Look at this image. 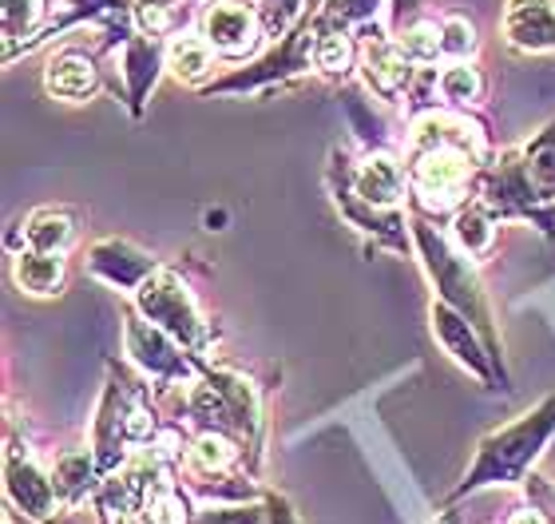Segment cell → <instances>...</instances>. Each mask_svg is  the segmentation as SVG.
I'll use <instances>...</instances> for the list:
<instances>
[{"label":"cell","mask_w":555,"mask_h":524,"mask_svg":"<svg viewBox=\"0 0 555 524\" xmlns=\"http://www.w3.org/2000/svg\"><path fill=\"white\" fill-rule=\"evenodd\" d=\"M555 437V397H544L535 409L516 418L504 430H492L485 442L476 445V461L468 465L464 481L452 489V501H461L468 493L492 489V485H520L528 481L532 465Z\"/></svg>","instance_id":"obj_1"},{"label":"cell","mask_w":555,"mask_h":524,"mask_svg":"<svg viewBox=\"0 0 555 524\" xmlns=\"http://www.w3.org/2000/svg\"><path fill=\"white\" fill-rule=\"evenodd\" d=\"M409 227H413V239H416V255H421L428 279L437 286V298L456 306V310L485 334L488 354H492L500 366V342H496V330H492V310H488L485 286L476 279V267L468 263V255L452 243L449 234H440L425 215H416Z\"/></svg>","instance_id":"obj_2"},{"label":"cell","mask_w":555,"mask_h":524,"mask_svg":"<svg viewBox=\"0 0 555 524\" xmlns=\"http://www.w3.org/2000/svg\"><path fill=\"white\" fill-rule=\"evenodd\" d=\"M183 409L198 430H219L231 433L234 442L258 445L262 406H258V389L246 373L203 370V378L183 389Z\"/></svg>","instance_id":"obj_3"},{"label":"cell","mask_w":555,"mask_h":524,"mask_svg":"<svg viewBox=\"0 0 555 524\" xmlns=\"http://www.w3.org/2000/svg\"><path fill=\"white\" fill-rule=\"evenodd\" d=\"M480 159H473L461 148H428L405 159L409 191L416 195V207L425 215H456L473 195V183L480 175Z\"/></svg>","instance_id":"obj_4"},{"label":"cell","mask_w":555,"mask_h":524,"mask_svg":"<svg viewBox=\"0 0 555 524\" xmlns=\"http://www.w3.org/2000/svg\"><path fill=\"white\" fill-rule=\"evenodd\" d=\"M135 310L143 318H151L159 330H167L179 346H186L191 354H207L210 349V322L198 310L195 294L175 270L159 267L143 286L135 291Z\"/></svg>","instance_id":"obj_5"},{"label":"cell","mask_w":555,"mask_h":524,"mask_svg":"<svg viewBox=\"0 0 555 524\" xmlns=\"http://www.w3.org/2000/svg\"><path fill=\"white\" fill-rule=\"evenodd\" d=\"M124 349L159 389H186L191 382L203 378V366L191 358V349L179 346L167 330H159L151 318L139 315L135 306L124 310Z\"/></svg>","instance_id":"obj_6"},{"label":"cell","mask_w":555,"mask_h":524,"mask_svg":"<svg viewBox=\"0 0 555 524\" xmlns=\"http://www.w3.org/2000/svg\"><path fill=\"white\" fill-rule=\"evenodd\" d=\"M480 203H485L496 219H528L544 234H552V227H555L552 210H547L544 199L535 195L532 179L524 171L520 148L500 152L496 164L485 167V175H480Z\"/></svg>","instance_id":"obj_7"},{"label":"cell","mask_w":555,"mask_h":524,"mask_svg":"<svg viewBox=\"0 0 555 524\" xmlns=\"http://www.w3.org/2000/svg\"><path fill=\"white\" fill-rule=\"evenodd\" d=\"M4 497L9 509L21 516L48 524L60 513V497L52 485V469H40L36 457L28 453V445H21L9 433V449H4Z\"/></svg>","instance_id":"obj_8"},{"label":"cell","mask_w":555,"mask_h":524,"mask_svg":"<svg viewBox=\"0 0 555 524\" xmlns=\"http://www.w3.org/2000/svg\"><path fill=\"white\" fill-rule=\"evenodd\" d=\"M139 397V385L124 382L116 373H112V382H107L104 397H100V409H95V421H92V453L104 469V477H112L124 461H128V445L131 442V406H135Z\"/></svg>","instance_id":"obj_9"},{"label":"cell","mask_w":555,"mask_h":524,"mask_svg":"<svg viewBox=\"0 0 555 524\" xmlns=\"http://www.w3.org/2000/svg\"><path fill=\"white\" fill-rule=\"evenodd\" d=\"M428 318H433V338L440 342V349H444L461 370L473 373L480 385L496 382V358L488 354V346H480V330H476L456 306L437 298L433 310H428Z\"/></svg>","instance_id":"obj_10"},{"label":"cell","mask_w":555,"mask_h":524,"mask_svg":"<svg viewBox=\"0 0 555 524\" xmlns=\"http://www.w3.org/2000/svg\"><path fill=\"white\" fill-rule=\"evenodd\" d=\"M262 33H267L262 12H258V4H246V0H210L207 12H203V36L219 56H250Z\"/></svg>","instance_id":"obj_11"},{"label":"cell","mask_w":555,"mask_h":524,"mask_svg":"<svg viewBox=\"0 0 555 524\" xmlns=\"http://www.w3.org/2000/svg\"><path fill=\"white\" fill-rule=\"evenodd\" d=\"M88 270H92V279L107 282L112 291L135 294L159 270V263L143 246L128 243V239H104V243H95L88 251Z\"/></svg>","instance_id":"obj_12"},{"label":"cell","mask_w":555,"mask_h":524,"mask_svg":"<svg viewBox=\"0 0 555 524\" xmlns=\"http://www.w3.org/2000/svg\"><path fill=\"white\" fill-rule=\"evenodd\" d=\"M361 76L373 88L377 100H401L413 88V60L397 48V40H389L385 33L365 36V48H361Z\"/></svg>","instance_id":"obj_13"},{"label":"cell","mask_w":555,"mask_h":524,"mask_svg":"<svg viewBox=\"0 0 555 524\" xmlns=\"http://www.w3.org/2000/svg\"><path fill=\"white\" fill-rule=\"evenodd\" d=\"M119 60V76H124V92H128L131 112H143V100L151 95L155 80H159V68H167V56L159 48V36H147L143 28L124 36V44L116 48Z\"/></svg>","instance_id":"obj_14"},{"label":"cell","mask_w":555,"mask_h":524,"mask_svg":"<svg viewBox=\"0 0 555 524\" xmlns=\"http://www.w3.org/2000/svg\"><path fill=\"white\" fill-rule=\"evenodd\" d=\"M349 191H353L365 207L397 210L409 191V171L397 164L393 155L373 152V155H365L358 167H349Z\"/></svg>","instance_id":"obj_15"},{"label":"cell","mask_w":555,"mask_h":524,"mask_svg":"<svg viewBox=\"0 0 555 524\" xmlns=\"http://www.w3.org/2000/svg\"><path fill=\"white\" fill-rule=\"evenodd\" d=\"M504 40L520 52H555V0H508Z\"/></svg>","instance_id":"obj_16"},{"label":"cell","mask_w":555,"mask_h":524,"mask_svg":"<svg viewBox=\"0 0 555 524\" xmlns=\"http://www.w3.org/2000/svg\"><path fill=\"white\" fill-rule=\"evenodd\" d=\"M44 88H48V95H56V100H72V104H80V100H88V95L100 92V68L92 64L88 52L60 48L56 56L48 60Z\"/></svg>","instance_id":"obj_17"},{"label":"cell","mask_w":555,"mask_h":524,"mask_svg":"<svg viewBox=\"0 0 555 524\" xmlns=\"http://www.w3.org/2000/svg\"><path fill=\"white\" fill-rule=\"evenodd\" d=\"M104 477V469L95 461L92 449H64L52 465V485L64 509H76L95 493V481Z\"/></svg>","instance_id":"obj_18"},{"label":"cell","mask_w":555,"mask_h":524,"mask_svg":"<svg viewBox=\"0 0 555 524\" xmlns=\"http://www.w3.org/2000/svg\"><path fill=\"white\" fill-rule=\"evenodd\" d=\"M238 453H246L243 442H234L231 433L219 430H198L186 445V473L191 477H227L238 461Z\"/></svg>","instance_id":"obj_19"},{"label":"cell","mask_w":555,"mask_h":524,"mask_svg":"<svg viewBox=\"0 0 555 524\" xmlns=\"http://www.w3.org/2000/svg\"><path fill=\"white\" fill-rule=\"evenodd\" d=\"M12 279L33 298H52V294L64 291V258L24 246V251L12 255Z\"/></svg>","instance_id":"obj_20"},{"label":"cell","mask_w":555,"mask_h":524,"mask_svg":"<svg viewBox=\"0 0 555 524\" xmlns=\"http://www.w3.org/2000/svg\"><path fill=\"white\" fill-rule=\"evenodd\" d=\"M389 0H322L318 4V28H330V33H361V36H377V16L385 12Z\"/></svg>","instance_id":"obj_21"},{"label":"cell","mask_w":555,"mask_h":524,"mask_svg":"<svg viewBox=\"0 0 555 524\" xmlns=\"http://www.w3.org/2000/svg\"><path fill=\"white\" fill-rule=\"evenodd\" d=\"M76 239V215L68 207H40L24 219V243L44 255H64Z\"/></svg>","instance_id":"obj_22"},{"label":"cell","mask_w":555,"mask_h":524,"mask_svg":"<svg viewBox=\"0 0 555 524\" xmlns=\"http://www.w3.org/2000/svg\"><path fill=\"white\" fill-rule=\"evenodd\" d=\"M452 243L461 246L468 258H480L492 251L496 243V215L476 199V203H464L456 215H452Z\"/></svg>","instance_id":"obj_23"},{"label":"cell","mask_w":555,"mask_h":524,"mask_svg":"<svg viewBox=\"0 0 555 524\" xmlns=\"http://www.w3.org/2000/svg\"><path fill=\"white\" fill-rule=\"evenodd\" d=\"M215 48L207 44V36H175L167 48V68L179 84H203L215 72Z\"/></svg>","instance_id":"obj_24"},{"label":"cell","mask_w":555,"mask_h":524,"mask_svg":"<svg viewBox=\"0 0 555 524\" xmlns=\"http://www.w3.org/2000/svg\"><path fill=\"white\" fill-rule=\"evenodd\" d=\"M520 155H524V171H528V179H532V187H535V195L544 199V203H555V119L540 136H532V140L524 143Z\"/></svg>","instance_id":"obj_25"},{"label":"cell","mask_w":555,"mask_h":524,"mask_svg":"<svg viewBox=\"0 0 555 524\" xmlns=\"http://www.w3.org/2000/svg\"><path fill=\"white\" fill-rule=\"evenodd\" d=\"M437 88L452 107H473V104H480V95H485V76H480V68L468 64V60H452L449 68L437 76Z\"/></svg>","instance_id":"obj_26"},{"label":"cell","mask_w":555,"mask_h":524,"mask_svg":"<svg viewBox=\"0 0 555 524\" xmlns=\"http://www.w3.org/2000/svg\"><path fill=\"white\" fill-rule=\"evenodd\" d=\"M44 16L48 0H4V40H9V48H28V36L44 28Z\"/></svg>","instance_id":"obj_27"},{"label":"cell","mask_w":555,"mask_h":524,"mask_svg":"<svg viewBox=\"0 0 555 524\" xmlns=\"http://www.w3.org/2000/svg\"><path fill=\"white\" fill-rule=\"evenodd\" d=\"M349 64H353V36L318 28V40H313V68L325 72V76H346Z\"/></svg>","instance_id":"obj_28"},{"label":"cell","mask_w":555,"mask_h":524,"mask_svg":"<svg viewBox=\"0 0 555 524\" xmlns=\"http://www.w3.org/2000/svg\"><path fill=\"white\" fill-rule=\"evenodd\" d=\"M393 40L413 64H437V56H444L440 52V21H416L401 28Z\"/></svg>","instance_id":"obj_29"},{"label":"cell","mask_w":555,"mask_h":524,"mask_svg":"<svg viewBox=\"0 0 555 524\" xmlns=\"http://www.w3.org/2000/svg\"><path fill=\"white\" fill-rule=\"evenodd\" d=\"M476 24L468 16H444L440 21V52L449 60H468L476 52Z\"/></svg>","instance_id":"obj_30"},{"label":"cell","mask_w":555,"mask_h":524,"mask_svg":"<svg viewBox=\"0 0 555 524\" xmlns=\"http://www.w3.org/2000/svg\"><path fill=\"white\" fill-rule=\"evenodd\" d=\"M191 524H267V501L262 504H215L191 516Z\"/></svg>","instance_id":"obj_31"},{"label":"cell","mask_w":555,"mask_h":524,"mask_svg":"<svg viewBox=\"0 0 555 524\" xmlns=\"http://www.w3.org/2000/svg\"><path fill=\"white\" fill-rule=\"evenodd\" d=\"M301 4H306V0H258V12H262L267 33H286L289 21L298 16Z\"/></svg>","instance_id":"obj_32"},{"label":"cell","mask_w":555,"mask_h":524,"mask_svg":"<svg viewBox=\"0 0 555 524\" xmlns=\"http://www.w3.org/2000/svg\"><path fill=\"white\" fill-rule=\"evenodd\" d=\"M262 501H267V524H301L298 513L289 509L286 497H278V493H267Z\"/></svg>","instance_id":"obj_33"},{"label":"cell","mask_w":555,"mask_h":524,"mask_svg":"<svg viewBox=\"0 0 555 524\" xmlns=\"http://www.w3.org/2000/svg\"><path fill=\"white\" fill-rule=\"evenodd\" d=\"M508 524H552V521H547L544 509H535V504H532V509H520V513H512Z\"/></svg>","instance_id":"obj_34"}]
</instances>
